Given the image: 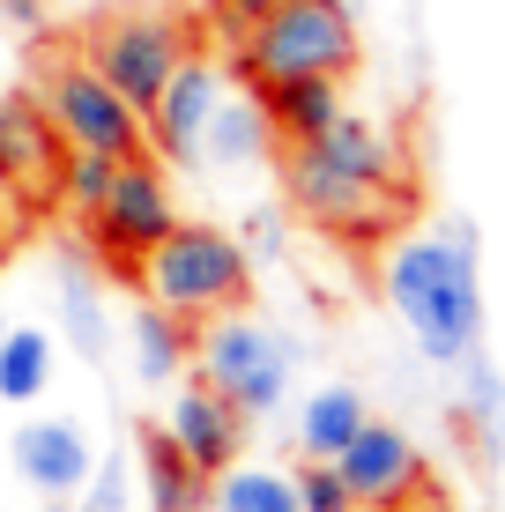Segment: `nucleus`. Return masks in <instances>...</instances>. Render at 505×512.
Instances as JSON below:
<instances>
[{
    "label": "nucleus",
    "mask_w": 505,
    "mask_h": 512,
    "mask_svg": "<svg viewBox=\"0 0 505 512\" xmlns=\"http://www.w3.org/2000/svg\"><path fill=\"white\" fill-rule=\"evenodd\" d=\"M364 60L357 15L335 8V0H275L268 15L231 45V75L246 90H268V82H298V75H335L350 82Z\"/></svg>",
    "instance_id": "nucleus-3"
},
{
    "label": "nucleus",
    "mask_w": 505,
    "mask_h": 512,
    "mask_svg": "<svg viewBox=\"0 0 505 512\" xmlns=\"http://www.w3.org/2000/svg\"><path fill=\"white\" fill-rule=\"evenodd\" d=\"M268 8H275V0H208V30H216L223 52H231V45L260 23V15H268Z\"/></svg>",
    "instance_id": "nucleus-28"
},
{
    "label": "nucleus",
    "mask_w": 505,
    "mask_h": 512,
    "mask_svg": "<svg viewBox=\"0 0 505 512\" xmlns=\"http://www.w3.org/2000/svg\"><path fill=\"white\" fill-rule=\"evenodd\" d=\"M364 416H372V409H364L357 386H342V379L312 386V394L298 401V453H305V461H335V453L364 431Z\"/></svg>",
    "instance_id": "nucleus-19"
},
{
    "label": "nucleus",
    "mask_w": 505,
    "mask_h": 512,
    "mask_svg": "<svg viewBox=\"0 0 505 512\" xmlns=\"http://www.w3.org/2000/svg\"><path fill=\"white\" fill-rule=\"evenodd\" d=\"M268 104L275 119V141H312L320 127H335L342 112V82L335 75H298V82H268V90H253Z\"/></svg>",
    "instance_id": "nucleus-21"
},
{
    "label": "nucleus",
    "mask_w": 505,
    "mask_h": 512,
    "mask_svg": "<svg viewBox=\"0 0 505 512\" xmlns=\"http://www.w3.org/2000/svg\"><path fill=\"white\" fill-rule=\"evenodd\" d=\"M75 512H134V461H97L90 483L75 490Z\"/></svg>",
    "instance_id": "nucleus-26"
},
{
    "label": "nucleus",
    "mask_w": 505,
    "mask_h": 512,
    "mask_svg": "<svg viewBox=\"0 0 505 512\" xmlns=\"http://www.w3.org/2000/svg\"><path fill=\"white\" fill-rule=\"evenodd\" d=\"M335 468H342V483H350L357 512H402V505L424 498V483H431L416 438L402 423H379V416H364V431L335 453Z\"/></svg>",
    "instance_id": "nucleus-10"
},
{
    "label": "nucleus",
    "mask_w": 505,
    "mask_h": 512,
    "mask_svg": "<svg viewBox=\"0 0 505 512\" xmlns=\"http://www.w3.org/2000/svg\"><path fill=\"white\" fill-rule=\"evenodd\" d=\"M164 438H171V446H179L201 475H223L238 453H246V416H238L216 386L179 379V386H171V409H164Z\"/></svg>",
    "instance_id": "nucleus-13"
},
{
    "label": "nucleus",
    "mask_w": 505,
    "mask_h": 512,
    "mask_svg": "<svg viewBox=\"0 0 505 512\" xmlns=\"http://www.w3.org/2000/svg\"><path fill=\"white\" fill-rule=\"evenodd\" d=\"M208 483H216V475H201L186 461L164 438V423H142V431H134V498L149 512H208Z\"/></svg>",
    "instance_id": "nucleus-16"
},
{
    "label": "nucleus",
    "mask_w": 505,
    "mask_h": 512,
    "mask_svg": "<svg viewBox=\"0 0 505 512\" xmlns=\"http://www.w3.org/2000/svg\"><path fill=\"white\" fill-rule=\"evenodd\" d=\"M112 171H119V156H104V149H67V164H60V208L82 223L104 193H112Z\"/></svg>",
    "instance_id": "nucleus-24"
},
{
    "label": "nucleus",
    "mask_w": 505,
    "mask_h": 512,
    "mask_svg": "<svg viewBox=\"0 0 505 512\" xmlns=\"http://www.w3.org/2000/svg\"><path fill=\"white\" fill-rule=\"evenodd\" d=\"M208 512H298V483L290 468H223L208 483Z\"/></svg>",
    "instance_id": "nucleus-23"
},
{
    "label": "nucleus",
    "mask_w": 505,
    "mask_h": 512,
    "mask_svg": "<svg viewBox=\"0 0 505 512\" xmlns=\"http://www.w3.org/2000/svg\"><path fill=\"white\" fill-rule=\"evenodd\" d=\"M312 149H320L327 164H342V171H357V179H372V186H409V156H402V141L379 127V119L350 112V104L335 112V127L312 134Z\"/></svg>",
    "instance_id": "nucleus-17"
},
{
    "label": "nucleus",
    "mask_w": 505,
    "mask_h": 512,
    "mask_svg": "<svg viewBox=\"0 0 505 512\" xmlns=\"http://www.w3.org/2000/svg\"><path fill=\"white\" fill-rule=\"evenodd\" d=\"M60 372V342L45 327H8L0 334V401L8 409H38Z\"/></svg>",
    "instance_id": "nucleus-20"
},
{
    "label": "nucleus",
    "mask_w": 505,
    "mask_h": 512,
    "mask_svg": "<svg viewBox=\"0 0 505 512\" xmlns=\"http://www.w3.org/2000/svg\"><path fill=\"white\" fill-rule=\"evenodd\" d=\"M0 334H8V320H0Z\"/></svg>",
    "instance_id": "nucleus-32"
},
{
    "label": "nucleus",
    "mask_w": 505,
    "mask_h": 512,
    "mask_svg": "<svg viewBox=\"0 0 505 512\" xmlns=\"http://www.w3.org/2000/svg\"><path fill=\"white\" fill-rule=\"evenodd\" d=\"M30 97L45 104L52 134L67 149H104V156H142V112L97 75L82 52H52L30 82Z\"/></svg>",
    "instance_id": "nucleus-8"
},
{
    "label": "nucleus",
    "mask_w": 505,
    "mask_h": 512,
    "mask_svg": "<svg viewBox=\"0 0 505 512\" xmlns=\"http://www.w3.org/2000/svg\"><path fill=\"white\" fill-rule=\"evenodd\" d=\"M379 290H387L394 320L409 327L424 364H454L483 349V268H476V231L439 223V231H409L379 260Z\"/></svg>",
    "instance_id": "nucleus-1"
},
{
    "label": "nucleus",
    "mask_w": 505,
    "mask_h": 512,
    "mask_svg": "<svg viewBox=\"0 0 505 512\" xmlns=\"http://www.w3.org/2000/svg\"><path fill=\"white\" fill-rule=\"evenodd\" d=\"M238 245H246V260L260 268V260H283V245H290V208L283 201H253L246 216H238Z\"/></svg>",
    "instance_id": "nucleus-25"
},
{
    "label": "nucleus",
    "mask_w": 505,
    "mask_h": 512,
    "mask_svg": "<svg viewBox=\"0 0 505 512\" xmlns=\"http://www.w3.org/2000/svg\"><path fill=\"white\" fill-rule=\"evenodd\" d=\"M194 45H201V30L186 23L179 8H142V0H127V8H112L104 23H90V38H82L75 52L134 104V112H149L156 90L179 75V60Z\"/></svg>",
    "instance_id": "nucleus-5"
},
{
    "label": "nucleus",
    "mask_w": 505,
    "mask_h": 512,
    "mask_svg": "<svg viewBox=\"0 0 505 512\" xmlns=\"http://www.w3.org/2000/svg\"><path fill=\"white\" fill-rule=\"evenodd\" d=\"M134 282H142L149 305H164V312H179L186 327H201V320L238 312V305L253 297V260H246V245L223 231V223L179 216V223H171V231L142 253Z\"/></svg>",
    "instance_id": "nucleus-2"
},
{
    "label": "nucleus",
    "mask_w": 505,
    "mask_h": 512,
    "mask_svg": "<svg viewBox=\"0 0 505 512\" xmlns=\"http://www.w3.org/2000/svg\"><path fill=\"white\" fill-rule=\"evenodd\" d=\"M179 223V193H171V171L156 164V156H119V171H112V193L82 216V245L97 253V268H112V275H134L142 268V253L156 238Z\"/></svg>",
    "instance_id": "nucleus-7"
},
{
    "label": "nucleus",
    "mask_w": 505,
    "mask_h": 512,
    "mask_svg": "<svg viewBox=\"0 0 505 512\" xmlns=\"http://www.w3.org/2000/svg\"><path fill=\"white\" fill-rule=\"evenodd\" d=\"M60 164H67V141L52 134L45 104L30 90H8L0 97V193H15L30 208L60 201Z\"/></svg>",
    "instance_id": "nucleus-11"
},
{
    "label": "nucleus",
    "mask_w": 505,
    "mask_h": 512,
    "mask_svg": "<svg viewBox=\"0 0 505 512\" xmlns=\"http://www.w3.org/2000/svg\"><path fill=\"white\" fill-rule=\"evenodd\" d=\"M454 372H461V423H468V438L483 446V461H498L505 453V379H498V364L483 357V349H468Z\"/></svg>",
    "instance_id": "nucleus-22"
},
{
    "label": "nucleus",
    "mask_w": 505,
    "mask_h": 512,
    "mask_svg": "<svg viewBox=\"0 0 505 512\" xmlns=\"http://www.w3.org/2000/svg\"><path fill=\"white\" fill-rule=\"evenodd\" d=\"M283 208L305 216L312 231H327V238L372 245L409 216V186H372V179H357V171L327 164L312 141H283Z\"/></svg>",
    "instance_id": "nucleus-6"
},
{
    "label": "nucleus",
    "mask_w": 505,
    "mask_h": 512,
    "mask_svg": "<svg viewBox=\"0 0 505 512\" xmlns=\"http://www.w3.org/2000/svg\"><path fill=\"white\" fill-rule=\"evenodd\" d=\"M38 512H75V498H38Z\"/></svg>",
    "instance_id": "nucleus-30"
},
{
    "label": "nucleus",
    "mask_w": 505,
    "mask_h": 512,
    "mask_svg": "<svg viewBox=\"0 0 505 512\" xmlns=\"http://www.w3.org/2000/svg\"><path fill=\"white\" fill-rule=\"evenodd\" d=\"M127 364H134L142 386H179L186 364H194V327L142 297V305L127 312Z\"/></svg>",
    "instance_id": "nucleus-18"
},
{
    "label": "nucleus",
    "mask_w": 505,
    "mask_h": 512,
    "mask_svg": "<svg viewBox=\"0 0 505 512\" xmlns=\"http://www.w3.org/2000/svg\"><path fill=\"white\" fill-rule=\"evenodd\" d=\"M52 297H60V334L82 364L112 357V305H104V268L90 245H60L52 253Z\"/></svg>",
    "instance_id": "nucleus-14"
},
{
    "label": "nucleus",
    "mask_w": 505,
    "mask_h": 512,
    "mask_svg": "<svg viewBox=\"0 0 505 512\" xmlns=\"http://www.w3.org/2000/svg\"><path fill=\"white\" fill-rule=\"evenodd\" d=\"M275 119H268V104H260L253 90H223L216 104V119H208V134H201V171H260V164H275Z\"/></svg>",
    "instance_id": "nucleus-15"
},
{
    "label": "nucleus",
    "mask_w": 505,
    "mask_h": 512,
    "mask_svg": "<svg viewBox=\"0 0 505 512\" xmlns=\"http://www.w3.org/2000/svg\"><path fill=\"white\" fill-rule=\"evenodd\" d=\"M290 364H298V349L268 320H253V312L238 305V312H216V320L194 327V364H186V372L201 386H216V394L253 423V416H275L290 401Z\"/></svg>",
    "instance_id": "nucleus-4"
},
{
    "label": "nucleus",
    "mask_w": 505,
    "mask_h": 512,
    "mask_svg": "<svg viewBox=\"0 0 505 512\" xmlns=\"http://www.w3.org/2000/svg\"><path fill=\"white\" fill-rule=\"evenodd\" d=\"M335 8H350V15H357V8H364V0H335Z\"/></svg>",
    "instance_id": "nucleus-31"
},
{
    "label": "nucleus",
    "mask_w": 505,
    "mask_h": 512,
    "mask_svg": "<svg viewBox=\"0 0 505 512\" xmlns=\"http://www.w3.org/2000/svg\"><path fill=\"white\" fill-rule=\"evenodd\" d=\"M8 468L23 475L38 498H75V490L90 483V468H97V446H90V431L67 423V416H23L8 431Z\"/></svg>",
    "instance_id": "nucleus-12"
},
{
    "label": "nucleus",
    "mask_w": 505,
    "mask_h": 512,
    "mask_svg": "<svg viewBox=\"0 0 505 512\" xmlns=\"http://www.w3.org/2000/svg\"><path fill=\"white\" fill-rule=\"evenodd\" d=\"M223 90H231V67H216V52H186L179 75L156 90V104L142 112V149L156 156L164 171H201V134L216 119Z\"/></svg>",
    "instance_id": "nucleus-9"
},
{
    "label": "nucleus",
    "mask_w": 505,
    "mask_h": 512,
    "mask_svg": "<svg viewBox=\"0 0 505 512\" xmlns=\"http://www.w3.org/2000/svg\"><path fill=\"white\" fill-rule=\"evenodd\" d=\"M290 483H298V512H357V498H350V483H342L335 461L290 468Z\"/></svg>",
    "instance_id": "nucleus-27"
},
{
    "label": "nucleus",
    "mask_w": 505,
    "mask_h": 512,
    "mask_svg": "<svg viewBox=\"0 0 505 512\" xmlns=\"http://www.w3.org/2000/svg\"><path fill=\"white\" fill-rule=\"evenodd\" d=\"M0 23H8L15 38H30V45H38L45 30H52V0H0Z\"/></svg>",
    "instance_id": "nucleus-29"
}]
</instances>
